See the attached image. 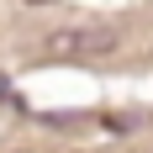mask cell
Masks as SVG:
<instances>
[{
	"label": "cell",
	"instance_id": "obj_1",
	"mask_svg": "<svg viewBox=\"0 0 153 153\" xmlns=\"http://www.w3.org/2000/svg\"><path fill=\"white\" fill-rule=\"evenodd\" d=\"M111 48H116L111 32H63V37H53V53H111Z\"/></svg>",
	"mask_w": 153,
	"mask_h": 153
}]
</instances>
